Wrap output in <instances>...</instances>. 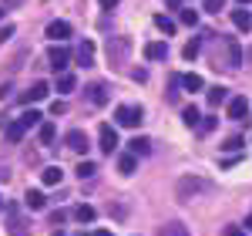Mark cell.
<instances>
[{
	"instance_id": "cb8c5ba5",
	"label": "cell",
	"mask_w": 252,
	"mask_h": 236,
	"mask_svg": "<svg viewBox=\"0 0 252 236\" xmlns=\"http://www.w3.org/2000/svg\"><path fill=\"white\" fill-rule=\"evenodd\" d=\"M225 54H229V68H239V64H242V47H239L235 40L225 44Z\"/></svg>"
},
{
	"instance_id": "83f0119b",
	"label": "cell",
	"mask_w": 252,
	"mask_h": 236,
	"mask_svg": "<svg viewBox=\"0 0 252 236\" xmlns=\"http://www.w3.org/2000/svg\"><path fill=\"white\" fill-rule=\"evenodd\" d=\"M54 135H58V132H54V125H51V121H44V125L37 128V138L44 142V145H51V142H54Z\"/></svg>"
},
{
	"instance_id": "f1b7e54d",
	"label": "cell",
	"mask_w": 252,
	"mask_h": 236,
	"mask_svg": "<svg viewBox=\"0 0 252 236\" xmlns=\"http://www.w3.org/2000/svg\"><path fill=\"white\" fill-rule=\"evenodd\" d=\"M155 27L161 31V34H175V20L165 17V14H158V17H155Z\"/></svg>"
},
{
	"instance_id": "e0dca14e",
	"label": "cell",
	"mask_w": 252,
	"mask_h": 236,
	"mask_svg": "<svg viewBox=\"0 0 252 236\" xmlns=\"http://www.w3.org/2000/svg\"><path fill=\"white\" fill-rule=\"evenodd\" d=\"M40 179H44V186H61L64 172H61V165H47V169L40 172Z\"/></svg>"
},
{
	"instance_id": "7c38bea8",
	"label": "cell",
	"mask_w": 252,
	"mask_h": 236,
	"mask_svg": "<svg viewBox=\"0 0 252 236\" xmlns=\"http://www.w3.org/2000/svg\"><path fill=\"white\" fill-rule=\"evenodd\" d=\"M24 132H27V125H24V121H7V125H3V138H7V142H14V145H17L20 138H24Z\"/></svg>"
},
{
	"instance_id": "8992f818",
	"label": "cell",
	"mask_w": 252,
	"mask_h": 236,
	"mask_svg": "<svg viewBox=\"0 0 252 236\" xmlns=\"http://www.w3.org/2000/svg\"><path fill=\"white\" fill-rule=\"evenodd\" d=\"M97 138H101V152H115L118 149V132H115V125H101L97 128Z\"/></svg>"
},
{
	"instance_id": "4dcf8cb0",
	"label": "cell",
	"mask_w": 252,
	"mask_h": 236,
	"mask_svg": "<svg viewBox=\"0 0 252 236\" xmlns=\"http://www.w3.org/2000/svg\"><path fill=\"white\" fill-rule=\"evenodd\" d=\"M182 24L195 27V24H198V10H182Z\"/></svg>"
},
{
	"instance_id": "8d00e7d4",
	"label": "cell",
	"mask_w": 252,
	"mask_h": 236,
	"mask_svg": "<svg viewBox=\"0 0 252 236\" xmlns=\"http://www.w3.org/2000/svg\"><path fill=\"white\" fill-rule=\"evenodd\" d=\"M215 125H219V118H205V121H202V132H212Z\"/></svg>"
},
{
	"instance_id": "1f68e13d",
	"label": "cell",
	"mask_w": 252,
	"mask_h": 236,
	"mask_svg": "<svg viewBox=\"0 0 252 236\" xmlns=\"http://www.w3.org/2000/svg\"><path fill=\"white\" fill-rule=\"evenodd\" d=\"M222 7H225V0H205V10H209V14H219Z\"/></svg>"
},
{
	"instance_id": "ba28073f",
	"label": "cell",
	"mask_w": 252,
	"mask_h": 236,
	"mask_svg": "<svg viewBox=\"0 0 252 236\" xmlns=\"http://www.w3.org/2000/svg\"><path fill=\"white\" fill-rule=\"evenodd\" d=\"M64 145H67L71 152H88V132H81V128H71V132L64 135Z\"/></svg>"
},
{
	"instance_id": "836d02e7",
	"label": "cell",
	"mask_w": 252,
	"mask_h": 236,
	"mask_svg": "<svg viewBox=\"0 0 252 236\" xmlns=\"http://www.w3.org/2000/svg\"><path fill=\"white\" fill-rule=\"evenodd\" d=\"M222 149H225V152H235V149H242V138H239V135H232L229 142H225V145H222Z\"/></svg>"
},
{
	"instance_id": "ffe728a7",
	"label": "cell",
	"mask_w": 252,
	"mask_h": 236,
	"mask_svg": "<svg viewBox=\"0 0 252 236\" xmlns=\"http://www.w3.org/2000/svg\"><path fill=\"white\" fill-rule=\"evenodd\" d=\"M128 145H131L135 156H148V152H152V138H145V135H135Z\"/></svg>"
},
{
	"instance_id": "d6a6232c",
	"label": "cell",
	"mask_w": 252,
	"mask_h": 236,
	"mask_svg": "<svg viewBox=\"0 0 252 236\" xmlns=\"http://www.w3.org/2000/svg\"><path fill=\"white\" fill-rule=\"evenodd\" d=\"M182 54H185V58L192 61L195 54H198V40H189V44H185V51H182Z\"/></svg>"
},
{
	"instance_id": "e575fe53",
	"label": "cell",
	"mask_w": 252,
	"mask_h": 236,
	"mask_svg": "<svg viewBox=\"0 0 252 236\" xmlns=\"http://www.w3.org/2000/svg\"><path fill=\"white\" fill-rule=\"evenodd\" d=\"M10 38H14V24H3V27H0V44L10 40Z\"/></svg>"
},
{
	"instance_id": "7402d4cb",
	"label": "cell",
	"mask_w": 252,
	"mask_h": 236,
	"mask_svg": "<svg viewBox=\"0 0 252 236\" xmlns=\"http://www.w3.org/2000/svg\"><path fill=\"white\" fill-rule=\"evenodd\" d=\"M158 236H189V226L185 223H165L158 230Z\"/></svg>"
},
{
	"instance_id": "d590c367",
	"label": "cell",
	"mask_w": 252,
	"mask_h": 236,
	"mask_svg": "<svg viewBox=\"0 0 252 236\" xmlns=\"http://www.w3.org/2000/svg\"><path fill=\"white\" fill-rule=\"evenodd\" d=\"M64 112H67V105H64V101H54V105H51V115H64Z\"/></svg>"
},
{
	"instance_id": "c3c4849f",
	"label": "cell",
	"mask_w": 252,
	"mask_h": 236,
	"mask_svg": "<svg viewBox=\"0 0 252 236\" xmlns=\"http://www.w3.org/2000/svg\"><path fill=\"white\" fill-rule=\"evenodd\" d=\"M0 17H3V10H0Z\"/></svg>"
},
{
	"instance_id": "484cf974",
	"label": "cell",
	"mask_w": 252,
	"mask_h": 236,
	"mask_svg": "<svg viewBox=\"0 0 252 236\" xmlns=\"http://www.w3.org/2000/svg\"><path fill=\"white\" fill-rule=\"evenodd\" d=\"M94 206H88V202H81L78 209H74V219H78V223H94Z\"/></svg>"
},
{
	"instance_id": "52a82bcc",
	"label": "cell",
	"mask_w": 252,
	"mask_h": 236,
	"mask_svg": "<svg viewBox=\"0 0 252 236\" xmlns=\"http://www.w3.org/2000/svg\"><path fill=\"white\" fill-rule=\"evenodd\" d=\"M47 95H51V84H47V81H34V84H31V91H24V95H20V101H24V105H31V101H44Z\"/></svg>"
},
{
	"instance_id": "30bf717a",
	"label": "cell",
	"mask_w": 252,
	"mask_h": 236,
	"mask_svg": "<svg viewBox=\"0 0 252 236\" xmlns=\"http://www.w3.org/2000/svg\"><path fill=\"white\" fill-rule=\"evenodd\" d=\"M145 58H148V61H165V58H168V44H165V40H152V44H145Z\"/></svg>"
},
{
	"instance_id": "ac0fdd59",
	"label": "cell",
	"mask_w": 252,
	"mask_h": 236,
	"mask_svg": "<svg viewBox=\"0 0 252 236\" xmlns=\"http://www.w3.org/2000/svg\"><path fill=\"white\" fill-rule=\"evenodd\" d=\"M24 202H27V209H44V206H47V196H44L40 189H31V193L24 196Z\"/></svg>"
},
{
	"instance_id": "f6af8a7d",
	"label": "cell",
	"mask_w": 252,
	"mask_h": 236,
	"mask_svg": "<svg viewBox=\"0 0 252 236\" xmlns=\"http://www.w3.org/2000/svg\"><path fill=\"white\" fill-rule=\"evenodd\" d=\"M0 209H3V196H0Z\"/></svg>"
},
{
	"instance_id": "603a6c76",
	"label": "cell",
	"mask_w": 252,
	"mask_h": 236,
	"mask_svg": "<svg viewBox=\"0 0 252 236\" xmlns=\"http://www.w3.org/2000/svg\"><path fill=\"white\" fill-rule=\"evenodd\" d=\"M74 88H78V78L64 71V75H61V78H58V91H61V95H71Z\"/></svg>"
},
{
	"instance_id": "ab89813d",
	"label": "cell",
	"mask_w": 252,
	"mask_h": 236,
	"mask_svg": "<svg viewBox=\"0 0 252 236\" xmlns=\"http://www.w3.org/2000/svg\"><path fill=\"white\" fill-rule=\"evenodd\" d=\"M229 236H246L242 230H235V226H229Z\"/></svg>"
},
{
	"instance_id": "8fae6325",
	"label": "cell",
	"mask_w": 252,
	"mask_h": 236,
	"mask_svg": "<svg viewBox=\"0 0 252 236\" xmlns=\"http://www.w3.org/2000/svg\"><path fill=\"white\" fill-rule=\"evenodd\" d=\"M74 58H78V64L91 68V64H94V44H91V40H81L78 51H74Z\"/></svg>"
},
{
	"instance_id": "5bb4252c",
	"label": "cell",
	"mask_w": 252,
	"mask_h": 236,
	"mask_svg": "<svg viewBox=\"0 0 252 236\" xmlns=\"http://www.w3.org/2000/svg\"><path fill=\"white\" fill-rule=\"evenodd\" d=\"M209 105L212 108H219V105H229V88H222V84H215V88H209Z\"/></svg>"
},
{
	"instance_id": "7dc6e473",
	"label": "cell",
	"mask_w": 252,
	"mask_h": 236,
	"mask_svg": "<svg viewBox=\"0 0 252 236\" xmlns=\"http://www.w3.org/2000/svg\"><path fill=\"white\" fill-rule=\"evenodd\" d=\"M78 236H88V233H78Z\"/></svg>"
},
{
	"instance_id": "7a4b0ae2",
	"label": "cell",
	"mask_w": 252,
	"mask_h": 236,
	"mask_svg": "<svg viewBox=\"0 0 252 236\" xmlns=\"http://www.w3.org/2000/svg\"><path fill=\"white\" fill-rule=\"evenodd\" d=\"M141 108H135V105H118L115 112V121L121 125V128H135V125H141Z\"/></svg>"
},
{
	"instance_id": "277c9868",
	"label": "cell",
	"mask_w": 252,
	"mask_h": 236,
	"mask_svg": "<svg viewBox=\"0 0 252 236\" xmlns=\"http://www.w3.org/2000/svg\"><path fill=\"white\" fill-rule=\"evenodd\" d=\"M128 51H131V40L128 38H111L108 40V61H111V64H121Z\"/></svg>"
},
{
	"instance_id": "2e32d148",
	"label": "cell",
	"mask_w": 252,
	"mask_h": 236,
	"mask_svg": "<svg viewBox=\"0 0 252 236\" xmlns=\"http://www.w3.org/2000/svg\"><path fill=\"white\" fill-rule=\"evenodd\" d=\"M182 121H185L189 128H202V115H198V108H195V105L182 108Z\"/></svg>"
},
{
	"instance_id": "b9f144b4",
	"label": "cell",
	"mask_w": 252,
	"mask_h": 236,
	"mask_svg": "<svg viewBox=\"0 0 252 236\" xmlns=\"http://www.w3.org/2000/svg\"><path fill=\"white\" fill-rule=\"evenodd\" d=\"M246 230H252V209H249V216H246Z\"/></svg>"
},
{
	"instance_id": "9a60e30c",
	"label": "cell",
	"mask_w": 252,
	"mask_h": 236,
	"mask_svg": "<svg viewBox=\"0 0 252 236\" xmlns=\"http://www.w3.org/2000/svg\"><path fill=\"white\" fill-rule=\"evenodd\" d=\"M7 216H10V236H24V219L17 216V206H7Z\"/></svg>"
},
{
	"instance_id": "60d3db41",
	"label": "cell",
	"mask_w": 252,
	"mask_h": 236,
	"mask_svg": "<svg viewBox=\"0 0 252 236\" xmlns=\"http://www.w3.org/2000/svg\"><path fill=\"white\" fill-rule=\"evenodd\" d=\"M94 236H115V233H111V230H97Z\"/></svg>"
},
{
	"instance_id": "9c48e42d",
	"label": "cell",
	"mask_w": 252,
	"mask_h": 236,
	"mask_svg": "<svg viewBox=\"0 0 252 236\" xmlns=\"http://www.w3.org/2000/svg\"><path fill=\"white\" fill-rule=\"evenodd\" d=\"M47 38L51 40H67L71 38V24H67V20H51V24H47Z\"/></svg>"
},
{
	"instance_id": "bcb514c9",
	"label": "cell",
	"mask_w": 252,
	"mask_h": 236,
	"mask_svg": "<svg viewBox=\"0 0 252 236\" xmlns=\"http://www.w3.org/2000/svg\"><path fill=\"white\" fill-rule=\"evenodd\" d=\"M54 236H64V233H54Z\"/></svg>"
},
{
	"instance_id": "5b68a950",
	"label": "cell",
	"mask_w": 252,
	"mask_h": 236,
	"mask_svg": "<svg viewBox=\"0 0 252 236\" xmlns=\"http://www.w3.org/2000/svg\"><path fill=\"white\" fill-rule=\"evenodd\" d=\"M225 115L232 118V121H246V118H249V101L242 98V95L229 98V105H225Z\"/></svg>"
},
{
	"instance_id": "4316f807",
	"label": "cell",
	"mask_w": 252,
	"mask_h": 236,
	"mask_svg": "<svg viewBox=\"0 0 252 236\" xmlns=\"http://www.w3.org/2000/svg\"><path fill=\"white\" fill-rule=\"evenodd\" d=\"M182 88L185 91H202V75H182Z\"/></svg>"
},
{
	"instance_id": "6da1fadb",
	"label": "cell",
	"mask_w": 252,
	"mask_h": 236,
	"mask_svg": "<svg viewBox=\"0 0 252 236\" xmlns=\"http://www.w3.org/2000/svg\"><path fill=\"white\" fill-rule=\"evenodd\" d=\"M202 193H212V182L202 176H182L175 182V196L182 199V202H192L195 196H202Z\"/></svg>"
},
{
	"instance_id": "7bdbcfd3",
	"label": "cell",
	"mask_w": 252,
	"mask_h": 236,
	"mask_svg": "<svg viewBox=\"0 0 252 236\" xmlns=\"http://www.w3.org/2000/svg\"><path fill=\"white\" fill-rule=\"evenodd\" d=\"M168 3H172V7H178V3H182V0H168Z\"/></svg>"
},
{
	"instance_id": "d4e9b609",
	"label": "cell",
	"mask_w": 252,
	"mask_h": 236,
	"mask_svg": "<svg viewBox=\"0 0 252 236\" xmlns=\"http://www.w3.org/2000/svg\"><path fill=\"white\" fill-rule=\"evenodd\" d=\"M20 121H24L27 128H40V125H44V115H40L37 108H31V112H24V115H20Z\"/></svg>"
},
{
	"instance_id": "ee69618b",
	"label": "cell",
	"mask_w": 252,
	"mask_h": 236,
	"mask_svg": "<svg viewBox=\"0 0 252 236\" xmlns=\"http://www.w3.org/2000/svg\"><path fill=\"white\" fill-rule=\"evenodd\" d=\"M239 3H242V7H246V3H252V0H239Z\"/></svg>"
},
{
	"instance_id": "4fadbf2b",
	"label": "cell",
	"mask_w": 252,
	"mask_h": 236,
	"mask_svg": "<svg viewBox=\"0 0 252 236\" xmlns=\"http://www.w3.org/2000/svg\"><path fill=\"white\" fill-rule=\"evenodd\" d=\"M135 169H138V156H135V152H125V156H118V172H121V176H131Z\"/></svg>"
},
{
	"instance_id": "f35d334b",
	"label": "cell",
	"mask_w": 252,
	"mask_h": 236,
	"mask_svg": "<svg viewBox=\"0 0 252 236\" xmlns=\"http://www.w3.org/2000/svg\"><path fill=\"white\" fill-rule=\"evenodd\" d=\"M101 7H104V10H111V7H118V0H101Z\"/></svg>"
},
{
	"instance_id": "74e56055",
	"label": "cell",
	"mask_w": 252,
	"mask_h": 236,
	"mask_svg": "<svg viewBox=\"0 0 252 236\" xmlns=\"http://www.w3.org/2000/svg\"><path fill=\"white\" fill-rule=\"evenodd\" d=\"M64 219H67V213H64V209H58V213H54V216H51V223H54V226H58V223H64Z\"/></svg>"
},
{
	"instance_id": "d6986e66",
	"label": "cell",
	"mask_w": 252,
	"mask_h": 236,
	"mask_svg": "<svg viewBox=\"0 0 252 236\" xmlns=\"http://www.w3.org/2000/svg\"><path fill=\"white\" fill-rule=\"evenodd\" d=\"M232 24L239 27V31H252V14L242 7V10H232Z\"/></svg>"
},
{
	"instance_id": "44dd1931",
	"label": "cell",
	"mask_w": 252,
	"mask_h": 236,
	"mask_svg": "<svg viewBox=\"0 0 252 236\" xmlns=\"http://www.w3.org/2000/svg\"><path fill=\"white\" fill-rule=\"evenodd\" d=\"M88 98L94 101V105H104V101H108V84H101V81L91 84V88H88Z\"/></svg>"
},
{
	"instance_id": "f546056e",
	"label": "cell",
	"mask_w": 252,
	"mask_h": 236,
	"mask_svg": "<svg viewBox=\"0 0 252 236\" xmlns=\"http://www.w3.org/2000/svg\"><path fill=\"white\" fill-rule=\"evenodd\" d=\"M74 172H78V179H91V176L97 172V165H94V162H81Z\"/></svg>"
},
{
	"instance_id": "3957f363",
	"label": "cell",
	"mask_w": 252,
	"mask_h": 236,
	"mask_svg": "<svg viewBox=\"0 0 252 236\" xmlns=\"http://www.w3.org/2000/svg\"><path fill=\"white\" fill-rule=\"evenodd\" d=\"M47 61H51V68H54L58 75H64V71H67V64H71V51H67L64 44H54V47H51V54H47Z\"/></svg>"
}]
</instances>
